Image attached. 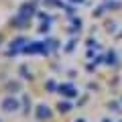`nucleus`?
<instances>
[{
    "label": "nucleus",
    "instance_id": "1a4fd4ad",
    "mask_svg": "<svg viewBox=\"0 0 122 122\" xmlns=\"http://www.w3.org/2000/svg\"><path fill=\"white\" fill-rule=\"evenodd\" d=\"M73 122H86V118H75Z\"/></svg>",
    "mask_w": 122,
    "mask_h": 122
},
{
    "label": "nucleus",
    "instance_id": "ddd939ff",
    "mask_svg": "<svg viewBox=\"0 0 122 122\" xmlns=\"http://www.w3.org/2000/svg\"><path fill=\"white\" fill-rule=\"evenodd\" d=\"M120 122H122V120H120Z\"/></svg>",
    "mask_w": 122,
    "mask_h": 122
},
{
    "label": "nucleus",
    "instance_id": "6e6552de",
    "mask_svg": "<svg viewBox=\"0 0 122 122\" xmlns=\"http://www.w3.org/2000/svg\"><path fill=\"white\" fill-rule=\"evenodd\" d=\"M47 90H55V83H53V81H47Z\"/></svg>",
    "mask_w": 122,
    "mask_h": 122
},
{
    "label": "nucleus",
    "instance_id": "9b49d317",
    "mask_svg": "<svg viewBox=\"0 0 122 122\" xmlns=\"http://www.w3.org/2000/svg\"><path fill=\"white\" fill-rule=\"evenodd\" d=\"M0 41H2V35H0Z\"/></svg>",
    "mask_w": 122,
    "mask_h": 122
},
{
    "label": "nucleus",
    "instance_id": "0eeeda50",
    "mask_svg": "<svg viewBox=\"0 0 122 122\" xmlns=\"http://www.w3.org/2000/svg\"><path fill=\"white\" fill-rule=\"evenodd\" d=\"M114 57H116L114 53H108V59H106V63H108V65H110V63H116V59H114Z\"/></svg>",
    "mask_w": 122,
    "mask_h": 122
},
{
    "label": "nucleus",
    "instance_id": "f03ea898",
    "mask_svg": "<svg viewBox=\"0 0 122 122\" xmlns=\"http://www.w3.org/2000/svg\"><path fill=\"white\" fill-rule=\"evenodd\" d=\"M35 116H37V120H51L53 112H51V108L47 104H39L35 108Z\"/></svg>",
    "mask_w": 122,
    "mask_h": 122
},
{
    "label": "nucleus",
    "instance_id": "423d86ee",
    "mask_svg": "<svg viewBox=\"0 0 122 122\" xmlns=\"http://www.w3.org/2000/svg\"><path fill=\"white\" fill-rule=\"evenodd\" d=\"M22 102H25V106H26V108H25V114H29V110H30V98H29V96H22Z\"/></svg>",
    "mask_w": 122,
    "mask_h": 122
},
{
    "label": "nucleus",
    "instance_id": "f257e3e1",
    "mask_svg": "<svg viewBox=\"0 0 122 122\" xmlns=\"http://www.w3.org/2000/svg\"><path fill=\"white\" fill-rule=\"evenodd\" d=\"M18 108H20V102H18V98L14 94H8V96H4L0 100V110L4 114H14V112H18Z\"/></svg>",
    "mask_w": 122,
    "mask_h": 122
},
{
    "label": "nucleus",
    "instance_id": "39448f33",
    "mask_svg": "<svg viewBox=\"0 0 122 122\" xmlns=\"http://www.w3.org/2000/svg\"><path fill=\"white\" fill-rule=\"evenodd\" d=\"M6 90H8L10 94H16V92L20 90V81H8L6 83Z\"/></svg>",
    "mask_w": 122,
    "mask_h": 122
},
{
    "label": "nucleus",
    "instance_id": "f8f14e48",
    "mask_svg": "<svg viewBox=\"0 0 122 122\" xmlns=\"http://www.w3.org/2000/svg\"><path fill=\"white\" fill-rule=\"evenodd\" d=\"M0 122H2V120H0Z\"/></svg>",
    "mask_w": 122,
    "mask_h": 122
},
{
    "label": "nucleus",
    "instance_id": "9d476101",
    "mask_svg": "<svg viewBox=\"0 0 122 122\" xmlns=\"http://www.w3.org/2000/svg\"><path fill=\"white\" fill-rule=\"evenodd\" d=\"M102 122H110V120H102Z\"/></svg>",
    "mask_w": 122,
    "mask_h": 122
},
{
    "label": "nucleus",
    "instance_id": "20e7f679",
    "mask_svg": "<svg viewBox=\"0 0 122 122\" xmlns=\"http://www.w3.org/2000/svg\"><path fill=\"white\" fill-rule=\"evenodd\" d=\"M71 108H73V106H71V102H67V100H65V102H59V104H57V110H59L61 114H67Z\"/></svg>",
    "mask_w": 122,
    "mask_h": 122
},
{
    "label": "nucleus",
    "instance_id": "7ed1b4c3",
    "mask_svg": "<svg viewBox=\"0 0 122 122\" xmlns=\"http://www.w3.org/2000/svg\"><path fill=\"white\" fill-rule=\"evenodd\" d=\"M57 90H59V94H61L63 98H75V96L79 94V92H77V87H75V86H71V83H61V86L57 87Z\"/></svg>",
    "mask_w": 122,
    "mask_h": 122
}]
</instances>
